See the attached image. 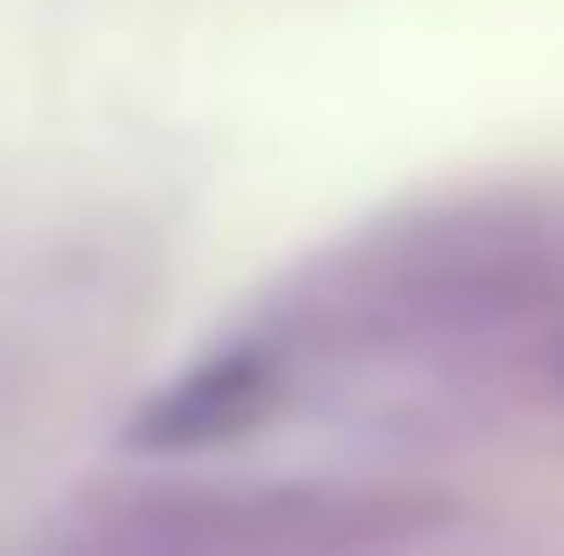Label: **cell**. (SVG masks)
I'll return each instance as SVG.
<instances>
[{
    "label": "cell",
    "mask_w": 564,
    "mask_h": 556,
    "mask_svg": "<svg viewBox=\"0 0 564 556\" xmlns=\"http://www.w3.org/2000/svg\"><path fill=\"white\" fill-rule=\"evenodd\" d=\"M279 410V344H221V352H205L188 377H172L164 393L140 401V417L123 426L131 450H221L238 443V434H254L262 417Z\"/></svg>",
    "instance_id": "cell-2"
},
{
    "label": "cell",
    "mask_w": 564,
    "mask_h": 556,
    "mask_svg": "<svg viewBox=\"0 0 564 556\" xmlns=\"http://www.w3.org/2000/svg\"><path fill=\"white\" fill-rule=\"evenodd\" d=\"M384 515L336 500H246V508H172L115 524L90 556H352L377 541Z\"/></svg>",
    "instance_id": "cell-1"
}]
</instances>
